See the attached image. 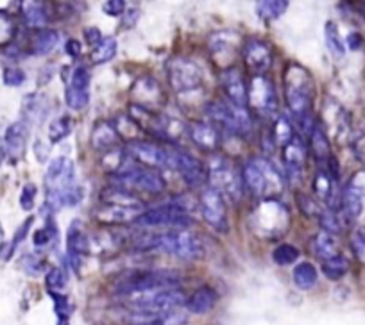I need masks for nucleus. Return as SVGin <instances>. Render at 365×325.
I'll return each mask as SVG.
<instances>
[{
	"mask_svg": "<svg viewBox=\"0 0 365 325\" xmlns=\"http://www.w3.org/2000/svg\"><path fill=\"white\" fill-rule=\"evenodd\" d=\"M299 208L301 211L308 216H321L322 213V209L319 208L317 202L312 197H308V195H299Z\"/></svg>",
	"mask_w": 365,
	"mask_h": 325,
	"instance_id": "obj_49",
	"label": "nucleus"
},
{
	"mask_svg": "<svg viewBox=\"0 0 365 325\" xmlns=\"http://www.w3.org/2000/svg\"><path fill=\"white\" fill-rule=\"evenodd\" d=\"M140 211H133V209L117 208V206H103L97 211V218L104 223H124V222H135Z\"/></svg>",
	"mask_w": 365,
	"mask_h": 325,
	"instance_id": "obj_26",
	"label": "nucleus"
},
{
	"mask_svg": "<svg viewBox=\"0 0 365 325\" xmlns=\"http://www.w3.org/2000/svg\"><path fill=\"white\" fill-rule=\"evenodd\" d=\"M27 143V125L24 122H15L8 127L4 134V146L6 152L9 154L11 159H19L22 157L24 150H26Z\"/></svg>",
	"mask_w": 365,
	"mask_h": 325,
	"instance_id": "obj_21",
	"label": "nucleus"
},
{
	"mask_svg": "<svg viewBox=\"0 0 365 325\" xmlns=\"http://www.w3.org/2000/svg\"><path fill=\"white\" fill-rule=\"evenodd\" d=\"M47 193H58L66 188L76 186V170L73 163L65 156L54 157L47 169Z\"/></svg>",
	"mask_w": 365,
	"mask_h": 325,
	"instance_id": "obj_13",
	"label": "nucleus"
},
{
	"mask_svg": "<svg viewBox=\"0 0 365 325\" xmlns=\"http://www.w3.org/2000/svg\"><path fill=\"white\" fill-rule=\"evenodd\" d=\"M115 186L124 188L129 191H147V193H161L165 190V181L161 179L156 170L143 169V166H131L125 172L113 176Z\"/></svg>",
	"mask_w": 365,
	"mask_h": 325,
	"instance_id": "obj_7",
	"label": "nucleus"
},
{
	"mask_svg": "<svg viewBox=\"0 0 365 325\" xmlns=\"http://www.w3.org/2000/svg\"><path fill=\"white\" fill-rule=\"evenodd\" d=\"M90 70L86 66H77L70 77V86L76 90H90Z\"/></svg>",
	"mask_w": 365,
	"mask_h": 325,
	"instance_id": "obj_42",
	"label": "nucleus"
},
{
	"mask_svg": "<svg viewBox=\"0 0 365 325\" xmlns=\"http://www.w3.org/2000/svg\"><path fill=\"white\" fill-rule=\"evenodd\" d=\"M312 138V152H314L315 159L317 161H328L331 157L329 154V139L326 136V131L322 129L321 124H315L310 132Z\"/></svg>",
	"mask_w": 365,
	"mask_h": 325,
	"instance_id": "obj_31",
	"label": "nucleus"
},
{
	"mask_svg": "<svg viewBox=\"0 0 365 325\" xmlns=\"http://www.w3.org/2000/svg\"><path fill=\"white\" fill-rule=\"evenodd\" d=\"M314 250H315V254H317V256L324 261L340 256L336 238L333 236V234H328V233H321L314 238Z\"/></svg>",
	"mask_w": 365,
	"mask_h": 325,
	"instance_id": "obj_28",
	"label": "nucleus"
},
{
	"mask_svg": "<svg viewBox=\"0 0 365 325\" xmlns=\"http://www.w3.org/2000/svg\"><path fill=\"white\" fill-rule=\"evenodd\" d=\"M314 191L319 198L331 202L333 198V177L326 170H319L314 179Z\"/></svg>",
	"mask_w": 365,
	"mask_h": 325,
	"instance_id": "obj_36",
	"label": "nucleus"
},
{
	"mask_svg": "<svg viewBox=\"0 0 365 325\" xmlns=\"http://www.w3.org/2000/svg\"><path fill=\"white\" fill-rule=\"evenodd\" d=\"M20 265H22L24 270H26L27 274H31V275H36V274H40V272H41L40 260H38V257H34V256H24L22 261H20Z\"/></svg>",
	"mask_w": 365,
	"mask_h": 325,
	"instance_id": "obj_50",
	"label": "nucleus"
},
{
	"mask_svg": "<svg viewBox=\"0 0 365 325\" xmlns=\"http://www.w3.org/2000/svg\"><path fill=\"white\" fill-rule=\"evenodd\" d=\"M210 184L220 195H227L231 201H238L244 191V179L233 166L224 159H217L215 165H212L208 176Z\"/></svg>",
	"mask_w": 365,
	"mask_h": 325,
	"instance_id": "obj_8",
	"label": "nucleus"
},
{
	"mask_svg": "<svg viewBox=\"0 0 365 325\" xmlns=\"http://www.w3.org/2000/svg\"><path fill=\"white\" fill-rule=\"evenodd\" d=\"M45 282H47V288L51 293H61L66 286L65 274H63L59 268H52V270L47 274Z\"/></svg>",
	"mask_w": 365,
	"mask_h": 325,
	"instance_id": "obj_45",
	"label": "nucleus"
},
{
	"mask_svg": "<svg viewBox=\"0 0 365 325\" xmlns=\"http://www.w3.org/2000/svg\"><path fill=\"white\" fill-rule=\"evenodd\" d=\"M287 9H289L287 0H263V2L256 4V13L267 23L272 22V20H278Z\"/></svg>",
	"mask_w": 365,
	"mask_h": 325,
	"instance_id": "obj_30",
	"label": "nucleus"
},
{
	"mask_svg": "<svg viewBox=\"0 0 365 325\" xmlns=\"http://www.w3.org/2000/svg\"><path fill=\"white\" fill-rule=\"evenodd\" d=\"M242 50H244L242 54H244L245 65L256 75H263L270 68V65H272V50H270L269 43H265L259 38L247 40V43L244 45Z\"/></svg>",
	"mask_w": 365,
	"mask_h": 325,
	"instance_id": "obj_14",
	"label": "nucleus"
},
{
	"mask_svg": "<svg viewBox=\"0 0 365 325\" xmlns=\"http://www.w3.org/2000/svg\"><path fill=\"white\" fill-rule=\"evenodd\" d=\"M101 202L104 206H117V208L133 209V211H140V208H143V202L138 195L118 186H111L103 190Z\"/></svg>",
	"mask_w": 365,
	"mask_h": 325,
	"instance_id": "obj_19",
	"label": "nucleus"
},
{
	"mask_svg": "<svg viewBox=\"0 0 365 325\" xmlns=\"http://www.w3.org/2000/svg\"><path fill=\"white\" fill-rule=\"evenodd\" d=\"M217 293L215 289L210 288V286H201V288L195 289L187 300H185V307H187L190 313L194 314H205L210 309H213V306L217 304Z\"/></svg>",
	"mask_w": 365,
	"mask_h": 325,
	"instance_id": "obj_23",
	"label": "nucleus"
},
{
	"mask_svg": "<svg viewBox=\"0 0 365 325\" xmlns=\"http://www.w3.org/2000/svg\"><path fill=\"white\" fill-rule=\"evenodd\" d=\"M319 218H321V225H322V229H324V233L333 234V236L339 233H342V223H340L339 215H336L333 209H324Z\"/></svg>",
	"mask_w": 365,
	"mask_h": 325,
	"instance_id": "obj_41",
	"label": "nucleus"
},
{
	"mask_svg": "<svg viewBox=\"0 0 365 325\" xmlns=\"http://www.w3.org/2000/svg\"><path fill=\"white\" fill-rule=\"evenodd\" d=\"M274 142H278L279 145H289L290 142H292L294 138H296V132H294V125L290 124L289 118L287 117H282L278 122H276V125H274Z\"/></svg>",
	"mask_w": 365,
	"mask_h": 325,
	"instance_id": "obj_38",
	"label": "nucleus"
},
{
	"mask_svg": "<svg viewBox=\"0 0 365 325\" xmlns=\"http://www.w3.org/2000/svg\"><path fill=\"white\" fill-rule=\"evenodd\" d=\"M58 41H59V36L56 31H48V29L38 31V33L34 34L33 41H31V52L36 55H45L51 50H54Z\"/></svg>",
	"mask_w": 365,
	"mask_h": 325,
	"instance_id": "obj_29",
	"label": "nucleus"
},
{
	"mask_svg": "<svg viewBox=\"0 0 365 325\" xmlns=\"http://www.w3.org/2000/svg\"><path fill=\"white\" fill-rule=\"evenodd\" d=\"M167 75L172 90L178 93H190L202 85V70L187 58L172 59L167 65Z\"/></svg>",
	"mask_w": 365,
	"mask_h": 325,
	"instance_id": "obj_5",
	"label": "nucleus"
},
{
	"mask_svg": "<svg viewBox=\"0 0 365 325\" xmlns=\"http://www.w3.org/2000/svg\"><path fill=\"white\" fill-rule=\"evenodd\" d=\"M24 117L29 124H41L48 114V100L43 95H27L24 99Z\"/></svg>",
	"mask_w": 365,
	"mask_h": 325,
	"instance_id": "obj_24",
	"label": "nucleus"
},
{
	"mask_svg": "<svg viewBox=\"0 0 365 325\" xmlns=\"http://www.w3.org/2000/svg\"><path fill=\"white\" fill-rule=\"evenodd\" d=\"M81 52V43L76 40H68V43H66V54L72 55V58H77Z\"/></svg>",
	"mask_w": 365,
	"mask_h": 325,
	"instance_id": "obj_56",
	"label": "nucleus"
},
{
	"mask_svg": "<svg viewBox=\"0 0 365 325\" xmlns=\"http://www.w3.org/2000/svg\"><path fill=\"white\" fill-rule=\"evenodd\" d=\"M347 270H349V263L344 256L331 257V260L324 261V265H322V272H324L329 281H340L347 274Z\"/></svg>",
	"mask_w": 365,
	"mask_h": 325,
	"instance_id": "obj_35",
	"label": "nucleus"
},
{
	"mask_svg": "<svg viewBox=\"0 0 365 325\" xmlns=\"http://www.w3.org/2000/svg\"><path fill=\"white\" fill-rule=\"evenodd\" d=\"M292 277H294V284H296L299 289H312L315 284H317L319 274H317V268H315L312 263H301L294 268Z\"/></svg>",
	"mask_w": 365,
	"mask_h": 325,
	"instance_id": "obj_32",
	"label": "nucleus"
},
{
	"mask_svg": "<svg viewBox=\"0 0 365 325\" xmlns=\"http://www.w3.org/2000/svg\"><path fill=\"white\" fill-rule=\"evenodd\" d=\"M33 222H34V218H33V216H31V218H27L26 222H24L22 225H20L19 229H16L15 238H13V241L8 245V252H6L4 260H9V257H11V254L15 252L16 247H19L20 243H22V241H24V238L27 236V233H29V229H31V225H33Z\"/></svg>",
	"mask_w": 365,
	"mask_h": 325,
	"instance_id": "obj_46",
	"label": "nucleus"
},
{
	"mask_svg": "<svg viewBox=\"0 0 365 325\" xmlns=\"http://www.w3.org/2000/svg\"><path fill=\"white\" fill-rule=\"evenodd\" d=\"M353 152L356 154L358 159L365 161V134L356 136V138L353 139Z\"/></svg>",
	"mask_w": 365,
	"mask_h": 325,
	"instance_id": "obj_54",
	"label": "nucleus"
},
{
	"mask_svg": "<svg viewBox=\"0 0 365 325\" xmlns=\"http://www.w3.org/2000/svg\"><path fill=\"white\" fill-rule=\"evenodd\" d=\"M136 249L161 250L185 261L201 260L205 256V247L195 234L185 229L168 230L165 234H147L136 240Z\"/></svg>",
	"mask_w": 365,
	"mask_h": 325,
	"instance_id": "obj_1",
	"label": "nucleus"
},
{
	"mask_svg": "<svg viewBox=\"0 0 365 325\" xmlns=\"http://www.w3.org/2000/svg\"><path fill=\"white\" fill-rule=\"evenodd\" d=\"M170 169H174L182 181L192 188H199L206 183L208 176H206V169L197 157L190 156L187 152H174L172 150V161Z\"/></svg>",
	"mask_w": 365,
	"mask_h": 325,
	"instance_id": "obj_12",
	"label": "nucleus"
},
{
	"mask_svg": "<svg viewBox=\"0 0 365 325\" xmlns=\"http://www.w3.org/2000/svg\"><path fill=\"white\" fill-rule=\"evenodd\" d=\"M285 97L287 104L297 118L310 114L314 102V79L307 68L296 63L289 65L285 70Z\"/></svg>",
	"mask_w": 365,
	"mask_h": 325,
	"instance_id": "obj_3",
	"label": "nucleus"
},
{
	"mask_svg": "<svg viewBox=\"0 0 365 325\" xmlns=\"http://www.w3.org/2000/svg\"><path fill=\"white\" fill-rule=\"evenodd\" d=\"M22 15L27 26L34 29H40L48 23V11L41 2H22Z\"/></svg>",
	"mask_w": 365,
	"mask_h": 325,
	"instance_id": "obj_27",
	"label": "nucleus"
},
{
	"mask_svg": "<svg viewBox=\"0 0 365 325\" xmlns=\"http://www.w3.org/2000/svg\"><path fill=\"white\" fill-rule=\"evenodd\" d=\"M188 136L192 138L194 145H197L205 152L217 150L220 145L219 129L210 124V122H195V124H192L188 127Z\"/></svg>",
	"mask_w": 365,
	"mask_h": 325,
	"instance_id": "obj_16",
	"label": "nucleus"
},
{
	"mask_svg": "<svg viewBox=\"0 0 365 325\" xmlns=\"http://www.w3.org/2000/svg\"><path fill=\"white\" fill-rule=\"evenodd\" d=\"M125 11V2L124 0H110L104 4V13L111 16H118Z\"/></svg>",
	"mask_w": 365,
	"mask_h": 325,
	"instance_id": "obj_51",
	"label": "nucleus"
},
{
	"mask_svg": "<svg viewBox=\"0 0 365 325\" xmlns=\"http://www.w3.org/2000/svg\"><path fill=\"white\" fill-rule=\"evenodd\" d=\"M324 40H326V47L329 48L335 58H342L346 54V47H344V41L340 38L339 27H336L335 22H326L324 26Z\"/></svg>",
	"mask_w": 365,
	"mask_h": 325,
	"instance_id": "obj_34",
	"label": "nucleus"
},
{
	"mask_svg": "<svg viewBox=\"0 0 365 325\" xmlns=\"http://www.w3.org/2000/svg\"><path fill=\"white\" fill-rule=\"evenodd\" d=\"M274 263L279 265V267H289V265L296 263L299 260V250L294 245H289V243H283L278 249L272 252Z\"/></svg>",
	"mask_w": 365,
	"mask_h": 325,
	"instance_id": "obj_39",
	"label": "nucleus"
},
{
	"mask_svg": "<svg viewBox=\"0 0 365 325\" xmlns=\"http://www.w3.org/2000/svg\"><path fill=\"white\" fill-rule=\"evenodd\" d=\"M199 209L205 218V222L210 227H213L219 233H226L227 230V213H226V202L224 197L215 191L213 188L205 190L199 195Z\"/></svg>",
	"mask_w": 365,
	"mask_h": 325,
	"instance_id": "obj_10",
	"label": "nucleus"
},
{
	"mask_svg": "<svg viewBox=\"0 0 365 325\" xmlns=\"http://www.w3.org/2000/svg\"><path fill=\"white\" fill-rule=\"evenodd\" d=\"M125 154L135 161L136 165H143V169L156 170V172L158 169H170L172 150L161 149L156 143L135 139L128 145Z\"/></svg>",
	"mask_w": 365,
	"mask_h": 325,
	"instance_id": "obj_9",
	"label": "nucleus"
},
{
	"mask_svg": "<svg viewBox=\"0 0 365 325\" xmlns=\"http://www.w3.org/2000/svg\"><path fill=\"white\" fill-rule=\"evenodd\" d=\"M206 114L210 118V124L215 125L217 129L233 132V134L245 136L251 131L252 120L249 117V111L245 107H237L231 102L224 100H215L206 107Z\"/></svg>",
	"mask_w": 365,
	"mask_h": 325,
	"instance_id": "obj_4",
	"label": "nucleus"
},
{
	"mask_svg": "<svg viewBox=\"0 0 365 325\" xmlns=\"http://www.w3.org/2000/svg\"><path fill=\"white\" fill-rule=\"evenodd\" d=\"M210 48H212L210 52L213 54V58L219 59V55H226V63H230L238 48V34L233 31L215 33L210 40Z\"/></svg>",
	"mask_w": 365,
	"mask_h": 325,
	"instance_id": "obj_22",
	"label": "nucleus"
},
{
	"mask_svg": "<svg viewBox=\"0 0 365 325\" xmlns=\"http://www.w3.org/2000/svg\"><path fill=\"white\" fill-rule=\"evenodd\" d=\"M52 236H54V233H52L48 227H45V229L38 230L36 234H34V245L36 247H45L48 243V241L52 240Z\"/></svg>",
	"mask_w": 365,
	"mask_h": 325,
	"instance_id": "obj_52",
	"label": "nucleus"
},
{
	"mask_svg": "<svg viewBox=\"0 0 365 325\" xmlns=\"http://www.w3.org/2000/svg\"><path fill=\"white\" fill-rule=\"evenodd\" d=\"M72 132V120L70 117H59L48 125V139L51 143H59Z\"/></svg>",
	"mask_w": 365,
	"mask_h": 325,
	"instance_id": "obj_37",
	"label": "nucleus"
},
{
	"mask_svg": "<svg viewBox=\"0 0 365 325\" xmlns=\"http://www.w3.org/2000/svg\"><path fill=\"white\" fill-rule=\"evenodd\" d=\"M2 79H4L6 86H13V88H16V86H22L24 82H26L27 75L22 68H19V66H8V68H4Z\"/></svg>",
	"mask_w": 365,
	"mask_h": 325,
	"instance_id": "obj_43",
	"label": "nucleus"
},
{
	"mask_svg": "<svg viewBox=\"0 0 365 325\" xmlns=\"http://www.w3.org/2000/svg\"><path fill=\"white\" fill-rule=\"evenodd\" d=\"M84 38H86L88 45H91V48L96 47V45H99L101 41H103V36H101V31L97 29V27H88V29H84Z\"/></svg>",
	"mask_w": 365,
	"mask_h": 325,
	"instance_id": "obj_53",
	"label": "nucleus"
},
{
	"mask_svg": "<svg viewBox=\"0 0 365 325\" xmlns=\"http://www.w3.org/2000/svg\"><path fill=\"white\" fill-rule=\"evenodd\" d=\"M304 159H307V150L299 138H294L289 145L283 146V163L290 179H301L304 169Z\"/></svg>",
	"mask_w": 365,
	"mask_h": 325,
	"instance_id": "obj_17",
	"label": "nucleus"
},
{
	"mask_svg": "<svg viewBox=\"0 0 365 325\" xmlns=\"http://www.w3.org/2000/svg\"><path fill=\"white\" fill-rule=\"evenodd\" d=\"M249 100L247 104H251L259 114H272L278 110V97H276V90L274 85L270 82L267 77L263 75H255L249 85Z\"/></svg>",
	"mask_w": 365,
	"mask_h": 325,
	"instance_id": "obj_11",
	"label": "nucleus"
},
{
	"mask_svg": "<svg viewBox=\"0 0 365 325\" xmlns=\"http://www.w3.org/2000/svg\"><path fill=\"white\" fill-rule=\"evenodd\" d=\"M118 139L120 138H118L117 129L110 122H101L91 132V146L99 152H113L115 146L118 145Z\"/></svg>",
	"mask_w": 365,
	"mask_h": 325,
	"instance_id": "obj_20",
	"label": "nucleus"
},
{
	"mask_svg": "<svg viewBox=\"0 0 365 325\" xmlns=\"http://www.w3.org/2000/svg\"><path fill=\"white\" fill-rule=\"evenodd\" d=\"M66 247H68V254L72 257L76 256H83V254H88L90 250V240L84 234V230L81 229L79 223L76 222L70 225L68 229V236H66Z\"/></svg>",
	"mask_w": 365,
	"mask_h": 325,
	"instance_id": "obj_25",
	"label": "nucleus"
},
{
	"mask_svg": "<svg viewBox=\"0 0 365 325\" xmlns=\"http://www.w3.org/2000/svg\"><path fill=\"white\" fill-rule=\"evenodd\" d=\"M136 325H163V321L154 320V321H143V324H136Z\"/></svg>",
	"mask_w": 365,
	"mask_h": 325,
	"instance_id": "obj_58",
	"label": "nucleus"
},
{
	"mask_svg": "<svg viewBox=\"0 0 365 325\" xmlns=\"http://www.w3.org/2000/svg\"><path fill=\"white\" fill-rule=\"evenodd\" d=\"M351 247H353L354 256L365 263V229L354 230L351 236Z\"/></svg>",
	"mask_w": 365,
	"mask_h": 325,
	"instance_id": "obj_48",
	"label": "nucleus"
},
{
	"mask_svg": "<svg viewBox=\"0 0 365 325\" xmlns=\"http://www.w3.org/2000/svg\"><path fill=\"white\" fill-rule=\"evenodd\" d=\"M34 154H36V159L40 161V163H45V161H47L48 149H47V146H45L43 142H40V139H38V142L34 143Z\"/></svg>",
	"mask_w": 365,
	"mask_h": 325,
	"instance_id": "obj_55",
	"label": "nucleus"
},
{
	"mask_svg": "<svg viewBox=\"0 0 365 325\" xmlns=\"http://www.w3.org/2000/svg\"><path fill=\"white\" fill-rule=\"evenodd\" d=\"M244 184L259 198H278L283 193L285 181L282 172L265 157H252L242 170Z\"/></svg>",
	"mask_w": 365,
	"mask_h": 325,
	"instance_id": "obj_2",
	"label": "nucleus"
},
{
	"mask_svg": "<svg viewBox=\"0 0 365 325\" xmlns=\"http://www.w3.org/2000/svg\"><path fill=\"white\" fill-rule=\"evenodd\" d=\"M65 100L66 106L72 107V110H84L88 106V102H90V90H76L72 86H68L65 93Z\"/></svg>",
	"mask_w": 365,
	"mask_h": 325,
	"instance_id": "obj_40",
	"label": "nucleus"
},
{
	"mask_svg": "<svg viewBox=\"0 0 365 325\" xmlns=\"http://www.w3.org/2000/svg\"><path fill=\"white\" fill-rule=\"evenodd\" d=\"M15 36V23L6 13L0 11V47L8 45Z\"/></svg>",
	"mask_w": 365,
	"mask_h": 325,
	"instance_id": "obj_44",
	"label": "nucleus"
},
{
	"mask_svg": "<svg viewBox=\"0 0 365 325\" xmlns=\"http://www.w3.org/2000/svg\"><path fill=\"white\" fill-rule=\"evenodd\" d=\"M220 85H222V92L226 95L227 102H231L237 107H245L247 110L249 88L245 85L244 75H242V72L237 66L226 68V72L222 73V79H220Z\"/></svg>",
	"mask_w": 365,
	"mask_h": 325,
	"instance_id": "obj_15",
	"label": "nucleus"
},
{
	"mask_svg": "<svg viewBox=\"0 0 365 325\" xmlns=\"http://www.w3.org/2000/svg\"><path fill=\"white\" fill-rule=\"evenodd\" d=\"M115 54H117V40L115 38H103V41L91 50V61L96 65H103V63L111 61Z\"/></svg>",
	"mask_w": 365,
	"mask_h": 325,
	"instance_id": "obj_33",
	"label": "nucleus"
},
{
	"mask_svg": "<svg viewBox=\"0 0 365 325\" xmlns=\"http://www.w3.org/2000/svg\"><path fill=\"white\" fill-rule=\"evenodd\" d=\"M347 43H349V48H353V50H356V48L361 45L360 34H356V33L349 34V36H347Z\"/></svg>",
	"mask_w": 365,
	"mask_h": 325,
	"instance_id": "obj_57",
	"label": "nucleus"
},
{
	"mask_svg": "<svg viewBox=\"0 0 365 325\" xmlns=\"http://www.w3.org/2000/svg\"><path fill=\"white\" fill-rule=\"evenodd\" d=\"M365 206V184L358 181V176L351 181L342 193V208L349 218H358Z\"/></svg>",
	"mask_w": 365,
	"mask_h": 325,
	"instance_id": "obj_18",
	"label": "nucleus"
},
{
	"mask_svg": "<svg viewBox=\"0 0 365 325\" xmlns=\"http://www.w3.org/2000/svg\"><path fill=\"white\" fill-rule=\"evenodd\" d=\"M38 188L33 183H27L22 188V195H20V206H22L24 211H31L34 208V201H36Z\"/></svg>",
	"mask_w": 365,
	"mask_h": 325,
	"instance_id": "obj_47",
	"label": "nucleus"
},
{
	"mask_svg": "<svg viewBox=\"0 0 365 325\" xmlns=\"http://www.w3.org/2000/svg\"><path fill=\"white\" fill-rule=\"evenodd\" d=\"M192 218L187 213V208L179 204H167L160 208L149 209L136 216L135 223L140 227H172V229H182L190 225Z\"/></svg>",
	"mask_w": 365,
	"mask_h": 325,
	"instance_id": "obj_6",
	"label": "nucleus"
}]
</instances>
